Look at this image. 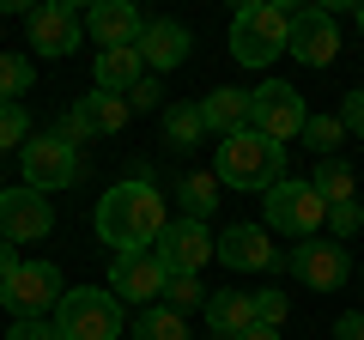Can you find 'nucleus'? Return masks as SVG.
I'll list each match as a JSON object with an SVG mask.
<instances>
[{"label": "nucleus", "mask_w": 364, "mask_h": 340, "mask_svg": "<svg viewBox=\"0 0 364 340\" xmlns=\"http://www.w3.org/2000/svg\"><path fill=\"white\" fill-rule=\"evenodd\" d=\"M334 116H340V128H346V134H358V140H364V85L340 97V110H334Z\"/></svg>", "instance_id": "473e14b6"}, {"label": "nucleus", "mask_w": 364, "mask_h": 340, "mask_svg": "<svg viewBox=\"0 0 364 340\" xmlns=\"http://www.w3.org/2000/svg\"><path fill=\"white\" fill-rule=\"evenodd\" d=\"M128 116H134L128 97L91 92V97H79V104L61 116V128H55V134H61L67 146H85V140H97V134H122V128H128Z\"/></svg>", "instance_id": "9d476101"}, {"label": "nucleus", "mask_w": 364, "mask_h": 340, "mask_svg": "<svg viewBox=\"0 0 364 340\" xmlns=\"http://www.w3.org/2000/svg\"><path fill=\"white\" fill-rule=\"evenodd\" d=\"M13 249H18V243H6V237H0V280L18 274V255H13Z\"/></svg>", "instance_id": "c9c22d12"}, {"label": "nucleus", "mask_w": 364, "mask_h": 340, "mask_svg": "<svg viewBox=\"0 0 364 340\" xmlns=\"http://www.w3.org/2000/svg\"><path fill=\"white\" fill-rule=\"evenodd\" d=\"M231 340H279V328H261L255 322V328H243V334H231Z\"/></svg>", "instance_id": "e433bc0d"}, {"label": "nucleus", "mask_w": 364, "mask_h": 340, "mask_svg": "<svg viewBox=\"0 0 364 340\" xmlns=\"http://www.w3.org/2000/svg\"><path fill=\"white\" fill-rule=\"evenodd\" d=\"M304 146H310L316 158H334L340 146H346V128H340V116H310V122H304Z\"/></svg>", "instance_id": "bb28decb"}, {"label": "nucleus", "mask_w": 364, "mask_h": 340, "mask_svg": "<svg viewBox=\"0 0 364 340\" xmlns=\"http://www.w3.org/2000/svg\"><path fill=\"white\" fill-rule=\"evenodd\" d=\"M158 97H164V85H158V73H146L140 85L128 92V110H134V116H152V110H158Z\"/></svg>", "instance_id": "2f4dec72"}, {"label": "nucleus", "mask_w": 364, "mask_h": 340, "mask_svg": "<svg viewBox=\"0 0 364 340\" xmlns=\"http://www.w3.org/2000/svg\"><path fill=\"white\" fill-rule=\"evenodd\" d=\"M334 340H364V310H346L334 322Z\"/></svg>", "instance_id": "f704fd0d"}, {"label": "nucleus", "mask_w": 364, "mask_h": 340, "mask_svg": "<svg viewBox=\"0 0 364 340\" xmlns=\"http://www.w3.org/2000/svg\"><path fill=\"white\" fill-rule=\"evenodd\" d=\"M152 255L170 267V274H200L207 255H219V237H207V225H200V219H170Z\"/></svg>", "instance_id": "f8f14e48"}, {"label": "nucleus", "mask_w": 364, "mask_h": 340, "mask_svg": "<svg viewBox=\"0 0 364 340\" xmlns=\"http://www.w3.org/2000/svg\"><path fill=\"white\" fill-rule=\"evenodd\" d=\"M37 140V134H31V116H25V104H0V158L13 152H25V146Z\"/></svg>", "instance_id": "c85d7f7f"}, {"label": "nucleus", "mask_w": 364, "mask_h": 340, "mask_svg": "<svg viewBox=\"0 0 364 340\" xmlns=\"http://www.w3.org/2000/svg\"><path fill=\"white\" fill-rule=\"evenodd\" d=\"M286 310H291L286 292H255V322L261 328H279V322H286Z\"/></svg>", "instance_id": "7c9ffc66"}, {"label": "nucleus", "mask_w": 364, "mask_h": 340, "mask_svg": "<svg viewBox=\"0 0 364 340\" xmlns=\"http://www.w3.org/2000/svg\"><path fill=\"white\" fill-rule=\"evenodd\" d=\"M286 267H291V280H298L304 292H340V286L352 280V255H346V243H334V237L291 243Z\"/></svg>", "instance_id": "6e6552de"}, {"label": "nucleus", "mask_w": 364, "mask_h": 340, "mask_svg": "<svg viewBox=\"0 0 364 340\" xmlns=\"http://www.w3.org/2000/svg\"><path fill=\"white\" fill-rule=\"evenodd\" d=\"M6 340H61V328H55V322H13Z\"/></svg>", "instance_id": "72a5a7b5"}, {"label": "nucleus", "mask_w": 364, "mask_h": 340, "mask_svg": "<svg viewBox=\"0 0 364 340\" xmlns=\"http://www.w3.org/2000/svg\"><path fill=\"white\" fill-rule=\"evenodd\" d=\"M164 286H170V267L158 262L152 249L146 255H116V267H109V292H116L122 304H158L164 298Z\"/></svg>", "instance_id": "2eb2a0df"}, {"label": "nucleus", "mask_w": 364, "mask_h": 340, "mask_svg": "<svg viewBox=\"0 0 364 340\" xmlns=\"http://www.w3.org/2000/svg\"><path fill=\"white\" fill-rule=\"evenodd\" d=\"M67 286H61V267L55 262H18V274L0 280V310L13 322H43L49 310H61Z\"/></svg>", "instance_id": "423d86ee"}, {"label": "nucleus", "mask_w": 364, "mask_h": 340, "mask_svg": "<svg viewBox=\"0 0 364 340\" xmlns=\"http://www.w3.org/2000/svg\"><path fill=\"white\" fill-rule=\"evenodd\" d=\"M310 183H316V195H322L328 207H340V201H358V183H352V170L340 164V158H322Z\"/></svg>", "instance_id": "393cba45"}, {"label": "nucleus", "mask_w": 364, "mask_h": 340, "mask_svg": "<svg viewBox=\"0 0 364 340\" xmlns=\"http://www.w3.org/2000/svg\"><path fill=\"white\" fill-rule=\"evenodd\" d=\"M358 225H364V201H340V207H328V237H334V243L358 237Z\"/></svg>", "instance_id": "c756f323"}, {"label": "nucleus", "mask_w": 364, "mask_h": 340, "mask_svg": "<svg viewBox=\"0 0 364 340\" xmlns=\"http://www.w3.org/2000/svg\"><path fill=\"white\" fill-rule=\"evenodd\" d=\"M85 31H91V43H97V49H140L146 18H140V6H134V0H97V6L85 13Z\"/></svg>", "instance_id": "dca6fc26"}, {"label": "nucleus", "mask_w": 364, "mask_h": 340, "mask_svg": "<svg viewBox=\"0 0 364 340\" xmlns=\"http://www.w3.org/2000/svg\"><path fill=\"white\" fill-rule=\"evenodd\" d=\"M200 140H207V116H200V104H170L164 110V146H170V152H195Z\"/></svg>", "instance_id": "4be33fe9"}, {"label": "nucleus", "mask_w": 364, "mask_h": 340, "mask_svg": "<svg viewBox=\"0 0 364 340\" xmlns=\"http://www.w3.org/2000/svg\"><path fill=\"white\" fill-rule=\"evenodd\" d=\"M291 61L304 67H334L340 55V31H334V13L328 6H298V18H291V43H286Z\"/></svg>", "instance_id": "ddd939ff"}, {"label": "nucleus", "mask_w": 364, "mask_h": 340, "mask_svg": "<svg viewBox=\"0 0 364 340\" xmlns=\"http://www.w3.org/2000/svg\"><path fill=\"white\" fill-rule=\"evenodd\" d=\"M158 304H170L176 316H188V310H207V286H200L195 274H170V286H164V298Z\"/></svg>", "instance_id": "cd10ccee"}, {"label": "nucleus", "mask_w": 364, "mask_h": 340, "mask_svg": "<svg viewBox=\"0 0 364 340\" xmlns=\"http://www.w3.org/2000/svg\"><path fill=\"white\" fill-rule=\"evenodd\" d=\"M358 37H364V6H358Z\"/></svg>", "instance_id": "4c0bfd02"}, {"label": "nucleus", "mask_w": 364, "mask_h": 340, "mask_svg": "<svg viewBox=\"0 0 364 340\" xmlns=\"http://www.w3.org/2000/svg\"><path fill=\"white\" fill-rule=\"evenodd\" d=\"M261 207H267V231L291 237V243H310V237L328 231V201L316 195V183H304V176L273 183L267 195H261Z\"/></svg>", "instance_id": "20e7f679"}, {"label": "nucleus", "mask_w": 364, "mask_h": 340, "mask_svg": "<svg viewBox=\"0 0 364 340\" xmlns=\"http://www.w3.org/2000/svg\"><path fill=\"white\" fill-rule=\"evenodd\" d=\"M55 231V207L49 195H37V188H0V237L6 243H37V237Z\"/></svg>", "instance_id": "9b49d317"}, {"label": "nucleus", "mask_w": 364, "mask_h": 340, "mask_svg": "<svg viewBox=\"0 0 364 340\" xmlns=\"http://www.w3.org/2000/svg\"><path fill=\"white\" fill-rule=\"evenodd\" d=\"M207 328H213V340H231L243 328H255V298L249 292H213L207 298Z\"/></svg>", "instance_id": "412c9836"}, {"label": "nucleus", "mask_w": 364, "mask_h": 340, "mask_svg": "<svg viewBox=\"0 0 364 340\" xmlns=\"http://www.w3.org/2000/svg\"><path fill=\"white\" fill-rule=\"evenodd\" d=\"M188 49H195L188 25H176V18H146V31H140L146 73H170V67H182V61H188Z\"/></svg>", "instance_id": "a211bd4d"}, {"label": "nucleus", "mask_w": 364, "mask_h": 340, "mask_svg": "<svg viewBox=\"0 0 364 340\" xmlns=\"http://www.w3.org/2000/svg\"><path fill=\"white\" fill-rule=\"evenodd\" d=\"M219 183L249 188V195H267L273 183H286V146H273L267 134H255V128L219 140Z\"/></svg>", "instance_id": "7ed1b4c3"}, {"label": "nucleus", "mask_w": 364, "mask_h": 340, "mask_svg": "<svg viewBox=\"0 0 364 340\" xmlns=\"http://www.w3.org/2000/svg\"><path fill=\"white\" fill-rule=\"evenodd\" d=\"M91 225H97V243L104 249H116V255H146V249H158L170 213H164L158 183H134L128 176V183H116L104 201H97Z\"/></svg>", "instance_id": "f257e3e1"}, {"label": "nucleus", "mask_w": 364, "mask_h": 340, "mask_svg": "<svg viewBox=\"0 0 364 340\" xmlns=\"http://www.w3.org/2000/svg\"><path fill=\"white\" fill-rule=\"evenodd\" d=\"M291 18H298V6H286V0H249V6H237L231 55L243 67H273L291 43Z\"/></svg>", "instance_id": "f03ea898"}, {"label": "nucleus", "mask_w": 364, "mask_h": 340, "mask_svg": "<svg viewBox=\"0 0 364 340\" xmlns=\"http://www.w3.org/2000/svg\"><path fill=\"white\" fill-rule=\"evenodd\" d=\"M134 340H188V316H176L170 304H146L134 316Z\"/></svg>", "instance_id": "b1692460"}, {"label": "nucleus", "mask_w": 364, "mask_h": 340, "mask_svg": "<svg viewBox=\"0 0 364 340\" xmlns=\"http://www.w3.org/2000/svg\"><path fill=\"white\" fill-rule=\"evenodd\" d=\"M18 170H25V188L61 195V188L79 183V146H67L61 134H37V140L18 152Z\"/></svg>", "instance_id": "0eeeda50"}, {"label": "nucleus", "mask_w": 364, "mask_h": 340, "mask_svg": "<svg viewBox=\"0 0 364 340\" xmlns=\"http://www.w3.org/2000/svg\"><path fill=\"white\" fill-rule=\"evenodd\" d=\"M55 328L61 340H122V298L104 286H67Z\"/></svg>", "instance_id": "39448f33"}, {"label": "nucleus", "mask_w": 364, "mask_h": 340, "mask_svg": "<svg viewBox=\"0 0 364 340\" xmlns=\"http://www.w3.org/2000/svg\"><path fill=\"white\" fill-rule=\"evenodd\" d=\"M31 79H37V67H31L25 55L0 49V104H18V97L31 92Z\"/></svg>", "instance_id": "a878e982"}, {"label": "nucleus", "mask_w": 364, "mask_h": 340, "mask_svg": "<svg viewBox=\"0 0 364 340\" xmlns=\"http://www.w3.org/2000/svg\"><path fill=\"white\" fill-rule=\"evenodd\" d=\"M219 170H188V176H182L176 183V195H182V207H188V219H200L207 225L213 219V207H219Z\"/></svg>", "instance_id": "5701e85b"}, {"label": "nucleus", "mask_w": 364, "mask_h": 340, "mask_svg": "<svg viewBox=\"0 0 364 340\" xmlns=\"http://www.w3.org/2000/svg\"><path fill=\"white\" fill-rule=\"evenodd\" d=\"M219 262L237 274H267V267H279V249H273L267 225H231L219 237Z\"/></svg>", "instance_id": "f3484780"}, {"label": "nucleus", "mask_w": 364, "mask_h": 340, "mask_svg": "<svg viewBox=\"0 0 364 340\" xmlns=\"http://www.w3.org/2000/svg\"><path fill=\"white\" fill-rule=\"evenodd\" d=\"M249 97H255V122H249L255 134H267L273 146L304 140V122H310V110H304L298 85H286V79H267V85H261V92H249Z\"/></svg>", "instance_id": "1a4fd4ad"}, {"label": "nucleus", "mask_w": 364, "mask_h": 340, "mask_svg": "<svg viewBox=\"0 0 364 340\" xmlns=\"http://www.w3.org/2000/svg\"><path fill=\"white\" fill-rule=\"evenodd\" d=\"M140 79H146L140 49H97V61H91V92H116V97H128Z\"/></svg>", "instance_id": "aec40b11"}, {"label": "nucleus", "mask_w": 364, "mask_h": 340, "mask_svg": "<svg viewBox=\"0 0 364 340\" xmlns=\"http://www.w3.org/2000/svg\"><path fill=\"white\" fill-rule=\"evenodd\" d=\"M79 13L73 0H43V6H31V49L49 55V61H67V55L79 49Z\"/></svg>", "instance_id": "4468645a"}, {"label": "nucleus", "mask_w": 364, "mask_h": 340, "mask_svg": "<svg viewBox=\"0 0 364 340\" xmlns=\"http://www.w3.org/2000/svg\"><path fill=\"white\" fill-rule=\"evenodd\" d=\"M200 116H207V134H219V140H231V134H243L249 122H255V97L237 92V85H219V92L200 97Z\"/></svg>", "instance_id": "6ab92c4d"}]
</instances>
